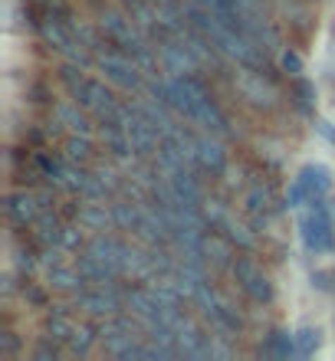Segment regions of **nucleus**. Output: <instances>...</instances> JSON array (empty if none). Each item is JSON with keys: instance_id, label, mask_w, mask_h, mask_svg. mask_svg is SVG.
Segmentation results:
<instances>
[{"instance_id": "obj_6", "label": "nucleus", "mask_w": 335, "mask_h": 361, "mask_svg": "<svg viewBox=\"0 0 335 361\" xmlns=\"http://www.w3.org/2000/svg\"><path fill=\"white\" fill-rule=\"evenodd\" d=\"M194 164L211 174H221L224 164H227V152H224L214 138H207V135H204V138H194Z\"/></svg>"}, {"instance_id": "obj_14", "label": "nucleus", "mask_w": 335, "mask_h": 361, "mask_svg": "<svg viewBox=\"0 0 335 361\" xmlns=\"http://www.w3.org/2000/svg\"><path fill=\"white\" fill-rule=\"evenodd\" d=\"M76 109H79V102H76ZM76 109H69V105H66V109H59V122H66V128H73V132H79V135H86V128H89V125H86V115H83V112H76Z\"/></svg>"}, {"instance_id": "obj_12", "label": "nucleus", "mask_w": 335, "mask_h": 361, "mask_svg": "<svg viewBox=\"0 0 335 361\" xmlns=\"http://www.w3.org/2000/svg\"><path fill=\"white\" fill-rule=\"evenodd\" d=\"M92 342H96L92 329H89V325H76V329H73V335H69V352L86 355L89 348H92Z\"/></svg>"}, {"instance_id": "obj_5", "label": "nucleus", "mask_w": 335, "mask_h": 361, "mask_svg": "<svg viewBox=\"0 0 335 361\" xmlns=\"http://www.w3.org/2000/svg\"><path fill=\"white\" fill-rule=\"evenodd\" d=\"M233 276H237V283L247 289L257 302H267L269 299V283H267V276L260 273L253 263H247V259H237L233 263Z\"/></svg>"}, {"instance_id": "obj_9", "label": "nucleus", "mask_w": 335, "mask_h": 361, "mask_svg": "<svg viewBox=\"0 0 335 361\" xmlns=\"http://www.w3.org/2000/svg\"><path fill=\"white\" fill-rule=\"evenodd\" d=\"M86 283L83 279V273H73V269H63V267H56L53 273H49V286L53 289H59V293H79V286Z\"/></svg>"}, {"instance_id": "obj_3", "label": "nucleus", "mask_w": 335, "mask_h": 361, "mask_svg": "<svg viewBox=\"0 0 335 361\" xmlns=\"http://www.w3.org/2000/svg\"><path fill=\"white\" fill-rule=\"evenodd\" d=\"M329 190V171L326 168H306V171L296 178V184L289 188V207H299V204H309L316 197H326Z\"/></svg>"}, {"instance_id": "obj_15", "label": "nucleus", "mask_w": 335, "mask_h": 361, "mask_svg": "<svg viewBox=\"0 0 335 361\" xmlns=\"http://www.w3.org/2000/svg\"><path fill=\"white\" fill-rule=\"evenodd\" d=\"M319 348V332L316 329H299L296 332V352L306 358V355H312Z\"/></svg>"}, {"instance_id": "obj_2", "label": "nucleus", "mask_w": 335, "mask_h": 361, "mask_svg": "<svg viewBox=\"0 0 335 361\" xmlns=\"http://www.w3.org/2000/svg\"><path fill=\"white\" fill-rule=\"evenodd\" d=\"M99 66L106 73V79L118 89H138L142 86V73H138V59L115 49V53H102L99 56Z\"/></svg>"}, {"instance_id": "obj_10", "label": "nucleus", "mask_w": 335, "mask_h": 361, "mask_svg": "<svg viewBox=\"0 0 335 361\" xmlns=\"http://www.w3.org/2000/svg\"><path fill=\"white\" fill-rule=\"evenodd\" d=\"M79 220H83L86 227H92V230H106V224L109 220H115V217H109L106 214V204H102V200H92L86 210H79Z\"/></svg>"}, {"instance_id": "obj_4", "label": "nucleus", "mask_w": 335, "mask_h": 361, "mask_svg": "<svg viewBox=\"0 0 335 361\" xmlns=\"http://www.w3.org/2000/svg\"><path fill=\"white\" fill-rule=\"evenodd\" d=\"M73 95H76V102L83 105L89 115H96V118H109V115L118 109L115 99H112V92H109L102 82H96V79H86Z\"/></svg>"}, {"instance_id": "obj_7", "label": "nucleus", "mask_w": 335, "mask_h": 361, "mask_svg": "<svg viewBox=\"0 0 335 361\" xmlns=\"http://www.w3.org/2000/svg\"><path fill=\"white\" fill-rule=\"evenodd\" d=\"M39 204L33 194H10L7 197V217L17 224V227H30L33 220L39 217Z\"/></svg>"}, {"instance_id": "obj_11", "label": "nucleus", "mask_w": 335, "mask_h": 361, "mask_svg": "<svg viewBox=\"0 0 335 361\" xmlns=\"http://www.w3.org/2000/svg\"><path fill=\"white\" fill-rule=\"evenodd\" d=\"M73 329H76V325L69 322V315H63V312H53V315L47 319V332H49V338H63V342H69Z\"/></svg>"}, {"instance_id": "obj_16", "label": "nucleus", "mask_w": 335, "mask_h": 361, "mask_svg": "<svg viewBox=\"0 0 335 361\" xmlns=\"http://www.w3.org/2000/svg\"><path fill=\"white\" fill-rule=\"evenodd\" d=\"M283 66H286L289 73H299V69H303V63H299L296 53H283Z\"/></svg>"}, {"instance_id": "obj_8", "label": "nucleus", "mask_w": 335, "mask_h": 361, "mask_svg": "<svg viewBox=\"0 0 335 361\" xmlns=\"http://www.w3.org/2000/svg\"><path fill=\"white\" fill-rule=\"evenodd\" d=\"M79 309H86L92 315H112L118 309V299L112 293H106V286H96V289H89V293H79L76 295Z\"/></svg>"}, {"instance_id": "obj_13", "label": "nucleus", "mask_w": 335, "mask_h": 361, "mask_svg": "<svg viewBox=\"0 0 335 361\" xmlns=\"http://www.w3.org/2000/svg\"><path fill=\"white\" fill-rule=\"evenodd\" d=\"M89 154H92V148H89L86 138H79V135H73V138L66 142V161L83 164V161H89Z\"/></svg>"}, {"instance_id": "obj_1", "label": "nucleus", "mask_w": 335, "mask_h": 361, "mask_svg": "<svg viewBox=\"0 0 335 361\" xmlns=\"http://www.w3.org/2000/svg\"><path fill=\"white\" fill-rule=\"evenodd\" d=\"M303 240H306L309 253H326L332 250L335 233H332V217H329L326 197L309 200V210L303 217Z\"/></svg>"}, {"instance_id": "obj_17", "label": "nucleus", "mask_w": 335, "mask_h": 361, "mask_svg": "<svg viewBox=\"0 0 335 361\" xmlns=\"http://www.w3.org/2000/svg\"><path fill=\"white\" fill-rule=\"evenodd\" d=\"M162 7H178V0H158Z\"/></svg>"}]
</instances>
